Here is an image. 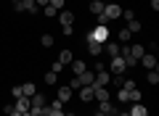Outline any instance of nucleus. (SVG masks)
Segmentation results:
<instances>
[{"mask_svg":"<svg viewBox=\"0 0 159 116\" xmlns=\"http://www.w3.org/2000/svg\"><path fill=\"white\" fill-rule=\"evenodd\" d=\"M56 79H58V74H53V71L45 74V84H56Z\"/></svg>","mask_w":159,"mask_h":116,"instance_id":"nucleus-29","label":"nucleus"},{"mask_svg":"<svg viewBox=\"0 0 159 116\" xmlns=\"http://www.w3.org/2000/svg\"><path fill=\"white\" fill-rule=\"evenodd\" d=\"M88 53H90V55H101L103 53V45L96 42V40H88Z\"/></svg>","mask_w":159,"mask_h":116,"instance_id":"nucleus-12","label":"nucleus"},{"mask_svg":"<svg viewBox=\"0 0 159 116\" xmlns=\"http://www.w3.org/2000/svg\"><path fill=\"white\" fill-rule=\"evenodd\" d=\"M119 16H122V8H119L117 3H106V6H103V13L96 16V24L98 27H106L109 21H114V19H119Z\"/></svg>","mask_w":159,"mask_h":116,"instance_id":"nucleus-1","label":"nucleus"},{"mask_svg":"<svg viewBox=\"0 0 159 116\" xmlns=\"http://www.w3.org/2000/svg\"><path fill=\"white\" fill-rule=\"evenodd\" d=\"M77 79H80V84H82V87H90L93 84V79H96V71H82V74H77Z\"/></svg>","mask_w":159,"mask_h":116,"instance_id":"nucleus-8","label":"nucleus"},{"mask_svg":"<svg viewBox=\"0 0 159 116\" xmlns=\"http://www.w3.org/2000/svg\"><path fill=\"white\" fill-rule=\"evenodd\" d=\"M103 50H106V53H109V55L114 58V55H119V42H114V40H109V42L103 45Z\"/></svg>","mask_w":159,"mask_h":116,"instance_id":"nucleus-19","label":"nucleus"},{"mask_svg":"<svg viewBox=\"0 0 159 116\" xmlns=\"http://www.w3.org/2000/svg\"><path fill=\"white\" fill-rule=\"evenodd\" d=\"M19 116H32V111H24V114H19Z\"/></svg>","mask_w":159,"mask_h":116,"instance_id":"nucleus-39","label":"nucleus"},{"mask_svg":"<svg viewBox=\"0 0 159 116\" xmlns=\"http://www.w3.org/2000/svg\"><path fill=\"white\" fill-rule=\"evenodd\" d=\"M98 111H101V114H111V111L117 114V108L111 105V98L109 100H98Z\"/></svg>","mask_w":159,"mask_h":116,"instance_id":"nucleus-14","label":"nucleus"},{"mask_svg":"<svg viewBox=\"0 0 159 116\" xmlns=\"http://www.w3.org/2000/svg\"><path fill=\"white\" fill-rule=\"evenodd\" d=\"M88 3H90V0H88Z\"/></svg>","mask_w":159,"mask_h":116,"instance_id":"nucleus-44","label":"nucleus"},{"mask_svg":"<svg viewBox=\"0 0 159 116\" xmlns=\"http://www.w3.org/2000/svg\"><path fill=\"white\" fill-rule=\"evenodd\" d=\"M64 116H77V114H74V111H64Z\"/></svg>","mask_w":159,"mask_h":116,"instance_id":"nucleus-38","label":"nucleus"},{"mask_svg":"<svg viewBox=\"0 0 159 116\" xmlns=\"http://www.w3.org/2000/svg\"><path fill=\"white\" fill-rule=\"evenodd\" d=\"M34 3H37V8H45L48 3H51V0H34Z\"/></svg>","mask_w":159,"mask_h":116,"instance_id":"nucleus-36","label":"nucleus"},{"mask_svg":"<svg viewBox=\"0 0 159 116\" xmlns=\"http://www.w3.org/2000/svg\"><path fill=\"white\" fill-rule=\"evenodd\" d=\"M103 116H117V114H114V111H111V114H103Z\"/></svg>","mask_w":159,"mask_h":116,"instance_id":"nucleus-42","label":"nucleus"},{"mask_svg":"<svg viewBox=\"0 0 159 116\" xmlns=\"http://www.w3.org/2000/svg\"><path fill=\"white\" fill-rule=\"evenodd\" d=\"M29 100H32V108H43V105L48 103V100H45V95H40V92H34Z\"/></svg>","mask_w":159,"mask_h":116,"instance_id":"nucleus-20","label":"nucleus"},{"mask_svg":"<svg viewBox=\"0 0 159 116\" xmlns=\"http://www.w3.org/2000/svg\"><path fill=\"white\" fill-rule=\"evenodd\" d=\"M66 87H72V90H80V87H82V84H80V79L74 77V79H69V84H66Z\"/></svg>","mask_w":159,"mask_h":116,"instance_id":"nucleus-32","label":"nucleus"},{"mask_svg":"<svg viewBox=\"0 0 159 116\" xmlns=\"http://www.w3.org/2000/svg\"><path fill=\"white\" fill-rule=\"evenodd\" d=\"M40 45H43V48H53V37L51 34H43V37H40Z\"/></svg>","mask_w":159,"mask_h":116,"instance_id":"nucleus-26","label":"nucleus"},{"mask_svg":"<svg viewBox=\"0 0 159 116\" xmlns=\"http://www.w3.org/2000/svg\"><path fill=\"white\" fill-rule=\"evenodd\" d=\"M85 69H88V63L82 61V58H74V61H72V71H74V77H77V74H82Z\"/></svg>","mask_w":159,"mask_h":116,"instance_id":"nucleus-16","label":"nucleus"},{"mask_svg":"<svg viewBox=\"0 0 159 116\" xmlns=\"http://www.w3.org/2000/svg\"><path fill=\"white\" fill-rule=\"evenodd\" d=\"M125 71H127V66H125V61H122V55H114V58H111V71H109V74L122 77Z\"/></svg>","mask_w":159,"mask_h":116,"instance_id":"nucleus-5","label":"nucleus"},{"mask_svg":"<svg viewBox=\"0 0 159 116\" xmlns=\"http://www.w3.org/2000/svg\"><path fill=\"white\" fill-rule=\"evenodd\" d=\"M151 8H154V11H159V0H151Z\"/></svg>","mask_w":159,"mask_h":116,"instance_id":"nucleus-37","label":"nucleus"},{"mask_svg":"<svg viewBox=\"0 0 159 116\" xmlns=\"http://www.w3.org/2000/svg\"><path fill=\"white\" fill-rule=\"evenodd\" d=\"M43 13H45V16H48V19H51V16H56V13H58V11H56V8H51V6H45V8H43Z\"/></svg>","mask_w":159,"mask_h":116,"instance_id":"nucleus-31","label":"nucleus"},{"mask_svg":"<svg viewBox=\"0 0 159 116\" xmlns=\"http://www.w3.org/2000/svg\"><path fill=\"white\" fill-rule=\"evenodd\" d=\"M61 32H64V37H72V34H74V27H72V24H69V27H61Z\"/></svg>","mask_w":159,"mask_h":116,"instance_id":"nucleus-33","label":"nucleus"},{"mask_svg":"<svg viewBox=\"0 0 159 116\" xmlns=\"http://www.w3.org/2000/svg\"><path fill=\"white\" fill-rule=\"evenodd\" d=\"M11 3H19V0H11Z\"/></svg>","mask_w":159,"mask_h":116,"instance_id":"nucleus-43","label":"nucleus"},{"mask_svg":"<svg viewBox=\"0 0 159 116\" xmlns=\"http://www.w3.org/2000/svg\"><path fill=\"white\" fill-rule=\"evenodd\" d=\"M127 114H130V116H148V108H146L143 103H133Z\"/></svg>","mask_w":159,"mask_h":116,"instance_id":"nucleus-10","label":"nucleus"},{"mask_svg":"<svg viewBox=\"0 0 159 116\" xmlns=\"http://www.w3.org/2000/svg\"><path fill=\"white\" fill-rule=\"evenodd\" d=\"M103 6H106L103 0H90V13H93V16H101V13H103Z\"/></svg>","mask_w":159,"mask_h":116,"instance_id":"nucleus-15","label":"nucleus"},{"mask_svg":"<svg viewBox=\"0 0 159 116\" xmlns=\"http://www.w3.org/2000/svg\"><path fill=\"white\" fill-rule=\"evenodd\" d=\"M32 108V100L29 98H16L13 100V111H19V114H24V111H29Z\"/></svg>","mask_w":159,"mask_h":116,"instance_id":"nucleus-7","label":"nucleus"},{"mask_svg":"<svg viewBox=\"0 0 159 116\" xmlns=\"http://www.w3.org/2000/svg\"><path fill=\"white\" fill-rule=\"evenodd\" d=\"M138 63H141V66L146 69V71H151V69H157V66H159V63H157V58H154L151 53H143V55H141V61H138Z\"/></svg>","mask_w":159,"mask_h":116,"instance_id":"nucleus-6","label":"nucleus"},{"mask_svg":"<svg viewBox=\"0 0 159 116\" xmlns=\"http://www.w3.org/2000/svg\"><path fill=\"white\" fill-rule=\"evenodd\" d=\"M88 40H96V42L106 45L109 40H111V32H109V27H98V24H96V29L88 32Z\"/></svg>","mask_w":159,"mask_h":116,"instance_id":"nucleus-2","label":"nucleus"},{"mask_svg":"<svg viewBox=\"0 0 159 116\" xmlns=\"http://www.w3.org/2000/svg\"><path fill=\"white\" fill-rule=\"evenodd\" d=\"M117 116H130V114H127V111H122V114H117Z\"/></svg>","mask_w":159,"mask_h":116,"instance_id":"nucleus-40","label":"nucleus"},{"mask_svg":"<svg viewBox=\"0 0 159 116\" xmlns=\"http://www.w3.org/2000/svg\"><path fill=\"white\" fill-rule=\"evenodd\" d=\"M48 6H51V8H56V11H64V6H66V0H51Z\"/></svg>","mask_w":159,"mask_h":116,"instance_id":"nucleus-28","label":"nucleus"},{"mask_svg":"<svg viewBox=\"0 0 159 116\" xmlns=\"http://www.w3.org/2000/svg\"><path fill=\"white\" fill-rule=\"evenodd\" d=\"M51 71H53V74H61V71H64V63L58 61V58H56V61L51 63Z\"/></svg>","mask_w":159,"mask_h":116,"instance_id":"nucleus-27","label":"nucleus"},{"mask_svg":"<svg viewBox=\"0 0 159 116\" xmlns=\"http://www.w3.org/2000/svg\"><path fill=\"white\" fill-rule=\"evenodd\" d=\"M13 8H16V13H37V3L34 0H19V3H13Z\"/></svg>","mask_w":159,"mask_h":116,"instance_id":"nucleus-3","label":"nucleus"},{"mask_svg":"<svg viewBox=\"0 0 159 116\" xmlns=\"http://www.w3.org/2000/svg\"><path fill=\"white\" fill-rule=\"evenodd\" d=\"M146 79H148V84H157V82H159V69H151Z\"/></svg>","mask_w":159,"mask_h":116,"instance_id":"nucleus-25","label":"nucleus"},{"mask_svg":"<svg viewBox=\"0 0 159 116\" xmlns=\"http://www.w3.org/2000/svg\"><path fill=\"white\" fill-rule=\"evenodd\" d=\"M80 100H82V103L96 100V98H93V84H90V87H80Z\"/></svg>","mask_w":159,"mask_h":116,"instance_id":"nucleus-11","label":"nucleus"},{"mask_svg":"<svg viewBox=\"0 0 159 116\" xmlns=\"http://www.w3.org/2000/svg\"><path fill=\"white\" fill-rule=\"evenodd\" d=\"M117 40H119V42H122V45H130V40H133V34H130V29H119V32H117Z\"/></svg>","mask_w":159,"mask_h":116,"instance_id":"nucleus-17","label":"nucleus"},{"mask_svg":"<svg viewBox=\"0 0 159 116\" xmlns=\"http://www.w3.org/2000/svg\"><path fill=\"white\" fill-rule=\"evenodd\" d=\"M119 19H125V21H133V19H135V13H133V11H122V16H119Z\"/></svg>","mask_w":159,"mask_h":116,"instance_id":"nucleus-34","label":"nucleus"},{"mask_svg":"<svg viewBox=\"0 0 159 116\" xmlns=\"http://www.w3.org/2000/svg\"><path fill=\"white\" fill-rule=\"evenodd\" d=\"M56 16H58V21H61V27H69V24L74 21V13H72V11H66V8H64V11H58Z\"/></svg>","mask_w":159,"mask_h":116,"instance_id":"nucleus-9","label":"nucleus"},{"mask_svg":"<svg viewBox=\"0 0 159 116\" xmlns=\"http://www.w3.org/2000/svg\"><path fill=\"white\" fill-rule=\"evenodd\" d=\"M109 82H111V74H109V69H103V71H96L93 87H109Z\"/></svg>","mask_w":159,"mask_h":116,"instance_id":"nucleus-4","label":"nucleus"},{"mask_svg":"<svg viewBox=\"0 0 159 116\" xmlns=\"http://www.w3.org/2000/svg\"><path fill=\"white\" fill-rule=\"evenodd\" d=\"M93 98H96V100H109L111 95H109L106 87H93Z\"/></svg>","mask_w":159,"mask_h":116,"instance_id":"nucleus-18","label":"nucleus"},{"mask_svg":"<svg viewBox=\"0 0 159 116\" xmlns=\"http://www.w3.org/2000/svg\"><path fill=\"white\" fill-rule=\"evenodd\" d=\"M11 95H13V100H16V98H24V92H21V84H16V87L11 90Z\"/></svg>","mask_w":159,"mask_h":116,"instance_id":"nucleus-30","label":"nucleus"},{"mask_svg":"<svg viewBox=\"0 0 159 116\" xmlns=\"http://www.w3.org/2000/svg\"><path fill=\"white\" fill-rule=\"evenodd\" d=\"M48 116H64V111H61V114H48Z\"/></svg>","mask_w":159,"mask_h":116,"instance_id":"nucleus-41","label":"nucleus"},{"mask_svg":"<svg viewBox=\"0 0 159 116\" xmlns=\"http://www.w3.org/2000/svg\"><path fill=\"white\" fill-rule=\"evenodd\" d=\"M141 27H143V24L138 21V19H133V21H127V29H130V34H138V32H141Z\"/></svg>","mask_w":159,"mask_h":116,"instance_id":"nucleus-23","label":"nucleus"},{"mask_svg":"<svg viewBox=\"0 0 159 116\" xmlns=\"http://www.w3.org/2000/svg\"><path fill=\"white\" fill-rule=\"evenodd\" d=\"M117 100H119V103H130V92L119 87V92H117Z\"/></svg>","mask_w":159,"mask_h":116,"instance_id":"nucleus-24","label":"nucleus"},{"mask_svg":"<svg viewBox=\"0 0 159 116\" xmlns=\"http://www.w3.org/2000/svg\"><path fill=\"white\" fill-rule=\"evenodd\" d=\"M21 92H24V98H32V95L37 92V87H34L32 82H27V84H21Z\"/></svg>","mask_w":159,"mask_h":116,"instance_id":"nucleus-22","label":"nucleus"},{"mask_svg":"<svg viewBox=\"0 0 159 116\" xmlns=\"http://www.w3.org/2000/svg\"><path fill=\"white\" fill-rule=\"evenodd\" d=\"M72 92H74L72 87H58V92H56V98L61 100V103H66V100H72Z\"/></svg>","mask_w":159,"mask_h":116,"instance_id":"nucleus-13","label":"nucleus"},{"mask_svg":"<svg viewBox=\"0 0 159 116\" xmlns=\"http://www.w3.org/2000/svg\"><path fill=\"white\" fill-rule=\"evenodd\" d=\"M58 61H61L64 66H69V63L74 61V55H72V50H61V55H58Z\"/></svg>","mask_w":159,"mask_h":116,"instance_id":"nucleus-21","label":"nucleus"},{"mask_svg":"<svg viewBox=\"0 0 159 116\" xmlns=\"http://www.w3.org/2000/svg\"><path fill=\"white\" fill-rule=\"evenodd\" d=\"M11 111H13V103H6V105H3V114H6V116L11 114Z\"/></svg>","mask_w":159,"mask_h":116,"instance_id":"nucleus-35","label":"nucleus"}]
</instances>
